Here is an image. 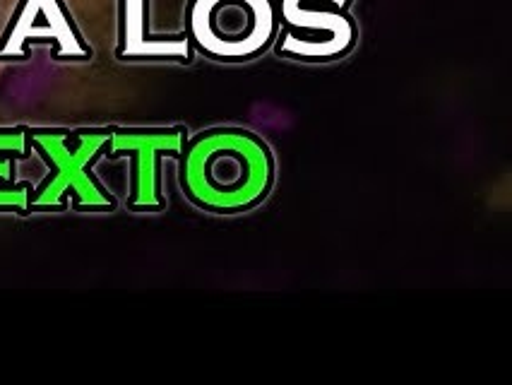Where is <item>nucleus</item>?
Instances as JSON below:
<instances>
[{
	"mask_svg": "<svg viewBox=\"0 0 512 385\" xmlns=\"http://www.w3.org/2000/svg\"><path fill=\"white\" fill-rule=\"evenodd\" d=\"M39 150L53 164V183L44 188L39 195L37 205H61L65 195H73L80 205L89 207H109L111 200L104 191L89 179L87 164L94 159V152L101 150L104 138L99 135H82L77 147L68 145L63 135H37Z\"/></svg>",
	"mask_w": 512,
	"mask_h": 385,
	"instance_id": "f03ea898",
	"label": "nucleus"
},
{
	"mask_svg": "<svg viewBox=\"0 0 512 385\" xmlns=\"http://www.w3.org/2000/svg\"><path fill=\"white\" fill-rule=\"evenodd\" d=\"M270 157L248 133H212L188 152V193L212 210H241L270 186Z\"/></svg>",
	"mask_w": 512,
	"mask_h": 385,
	"instance_id": "f257e3e1",
	"label": "nucleus"
},
{
	"mask_svg": "<svg viewBox=\"0 0 512 385\" xmlns=\"http://www.w3.org/2000/svg\"><path fill=\"white\" fill-rule=\"evenodd\" d=\"M25 152V135L22 133H0V207H25V191L8 188L13 174V159Z\"/></svg>",
	"mask_w": 512,
	"mask_h": 385,
	"instance_id": "20e7f679",
	"label": "nucleus"
},
{
	"mask_svg": "<svg viewBox=\"0 0 512 385\" xmlns=\"http://www.w3.org/2000/svg\"><path fill=\"white\" fill-rule=\"evenodd\" d=\"M202 10L224 20H195L200 44L219 56H246L270 37V8L265 0H207Z\"/></svg>",
	"mask_w": 512,
	"mask_h": 385,
	"instance_id": "7ed1b4c3",
	"label": "nucleus"
}]
</instances>
